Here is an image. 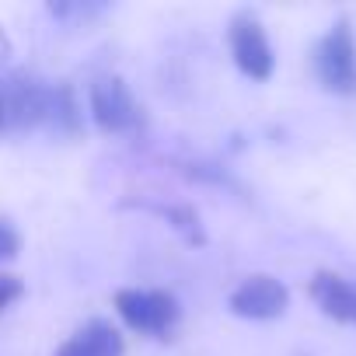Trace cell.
I'll return each instance as SVG.
<instances>
[{
	"label": "cell",
	"instance_id": "obj_11",
	"mask_svg": "<svg viewBox=\"0 0 356 356\" xmlns=\"http://www.w3.org/2000/svg\"><path fill=\"white\" fill-rule=\"evenodd\" d=\"M8 129V91H4V84H0V133Z\"/></svg>",
	"mask_w": 356,
	"mask_h": 356
},
{
	"label": "cell",
	"instance_id": "obj_1",
	"mask_svg": "<svg viewBox=\"0 0 356 356\" xmlns=\"http://www.w3.org/2000/svg\"><path fill=\"white\" fill-rule=\"evenodd\" d=\"M314 77L332 95H356V32L349 18H339L311 53Z\"/></svg>",
	"mask_w": 356,
	"mask_h": 356
},
{
	"label": "cell",
	"instance_id": "obj_10",
	"mask_svg": "<svg viewBox=\"0 0 356 356\" xmlns=\"http://www.w3.org/2000/svg\"><path fill=\"white\" fill-rule=\"evenodd\" d=\"M18 248H22L18 231H15L11 224L0 220V262H4V259H15V255H18Z\"/></svg>",
	"mask_w": 356,
	"mask_h": 356
},
{
	"label": "cell",
	"instance_id": "obj_6",
	"mask_svg": "<svg viewBox=\"0 0 356 356\" xmlns=\"http://www.w3.org/2000/svg\"><path fill=\"white\" fill-rule=\"evenodd\" d=\"M8 91V126L18 129H35V126H49V108H53V84L18 74L4 84Z\"/></svg>",
	"mask_w": 356,
	"mask_h": 356
},
{
	"label": "cell",
	"instance_id": "obj_9",
	"mask_svg": "<svg viewBox=\"0 0 356 356\" xmlns=\"http://www.w3.org/2000/svg\"><path fill=\"white\" fill-rule=\"evenodd\" d=\"M25 297V283L15 273H0V314H4L15 300Z\"/></svg>",
	"mask_w": 356,
	"mask_h": 356
},
{
	"label": "cell",
	"instance_id": "obj_3",
	"mask_svg": "<svg viewBox=\"0 0 356 356\" xmlns=\"http://www.w3.org/2000/svg\"><path fill=\"white\" fill-rule=\"evenodd\" d=\"M88 108L105 133H136L143 126V105L119 74H102L88 88Z\"/></svg>",
	"mask_w": 356,
	"mask_h": 356
},
{
	"label": "cell",
	"instance_id": "obj_8",
	"mask_svg": "<svg viewBox=\"0 0 356 356\" xmlns=\"http://www.w3.org/2000/svg\"><path fill=\"white\" fill-rule=\"evenodd\" d=\"M126 353V342H122V332L105 321V318H91L84 321L60 349L56 356H122Z\"/></svg>",
	"mask_w": 356,
	"mask_h": 356
},
{
	"label": "cell",
	"instance_id": "obj_7",
	"mask_svg": "<svg viewBox=\"0 0 356 356\" xmlns=\"http://www.w3.org/2000/svg\"><path fill=\"white\" fill-rule=\"evenodd\" d=\"M307 293L325 318L356 328V280L332 273V269H318L307 280Z\"/></svg>",
	"mask_w": 356,
	"mask_h": 356
},
{
	"label": "cell",
	"instance_id": "obj_4",
	"mask_svg": "<svg viewBox=\"0 0 356 356\" xmlns=\"http://www.w3.org/2000/svg\"><path fill=\"white\" fill-rule=\"evenodd\" d=\"M227 46L231 56L238 63V70L252 81H269L276 70V56H273V42L266 35V25L259 22V15L252 11H238L227 25Z\"/></svg>",
	"mask_w": 356,
	"mask_h": 356
},
{
	"label": "cell",
	"instance_id": "obj_2",
	"mask_svg": "<svg viewBox=\"0 0 356 356\" xmlns=\"http://www.w3.org/2000/svg\"><path fill=\"white\" fill-rule=\"evenodd\" d=\"M115 311L119 318L140 332V335H154V339H164L178 318H182V307H178V297L168 293V290H147V286H122L115 290Z\"/></svg>",
	"mask_w": 356,
	"mask_h": 356
},
{
	"label": "cell",
	"instance_id": "obj_5",
	"mask_svg": "<svg viewBox=\"0 0 356 356\" xmlns=\"http://www.w3.org/2000/svg\"><path fill=\"white\" fill-rule=\"evenodd\" d=\"M227 307L238 318H248V321H273V318L286 314L290 290H286V283H280L269 273H252L231 290Z\"/></svg>",
	"mask_w": 356,
	"mask_h": 356
}]
</instances>
